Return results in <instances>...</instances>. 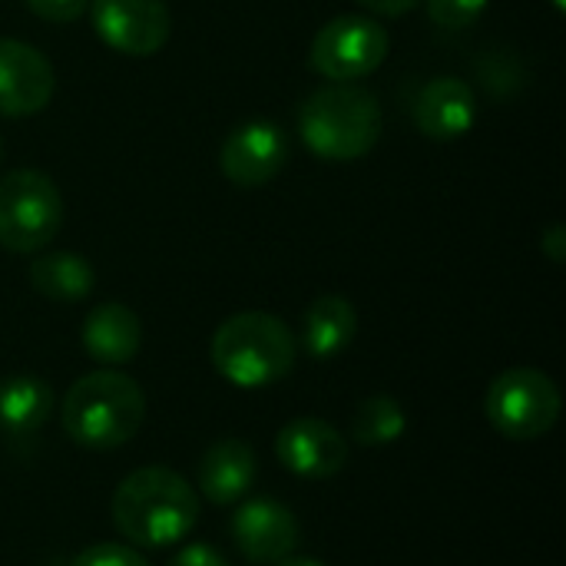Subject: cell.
<instances>
[{
	"mask_svg": "<svg viewBox=\"0 0 566 566\" xmlns=\"http://www.w3.org/2000/svg\"><path fill=\"white\" fill-rule=\"evenodd\" d=\"M289 163V136L272 119L239 123L219 149L222 176L239 189H259L272 182Z\"/></svg>",
	"mask_w": 566,
	"mask_h": 566,
	"instance_id": "cell-9",
	"label": "cell"
},
{
	"mask_svg": "<svg viewBox=\"0 0 566 566\" xmlns=\"http://www.w3.org/2000/svg\"><path fill=\"white\" fill-rule=\"evenodd\" d=\"M275 566H328V564H322V560H315V557H295V554H289L285 560H279Z\"/></svg>",
	"mask_w": 566,
	"mask_h": 566,
	"instance_id": "cell-26",
	"label": "cell"
},
{
	"mask_svg": "<svg viewBox=\"0 0 566 566\" xmlns=\"http://www.w3.org/2000/svg\"><path fill=\"white\" fill-rule=\"evenodd\" d=\"M23 3L33 17L46 23H76L90 7V0H23Z\"/></svg>",
	"mask_w": 566,
	"mask_h": 566,
	"instance_id": "cell-22",
	"label": "cell"
},
{
	"mask_svg": "<svg viewBox=\"0 0 566 566\" xmlns=\"http://www.w3.org/2000/svg\"><path fill=\"white\" fill-rule=\"evenodd\" d=\"M70 566H149L143 560V554L136 551V547H126V544H109V541H103V544H90V547H83Z\"/></svg>",
	"mask_w": 566,
	"mask_h": 566,
	"instance_id": "cell-21",
	"label": "cell"
},
{
	"mask_svg": "<svg viewBox=\"0 0 566 566\" xmlns=\"http://www.w3.org/2000/svg\"><path fill=\"white\" fill-rule=\"evenodd\" d=\"M30 285L50 302H80L93 292L96 272L76 252H46L30 265Z\"/></svg>",
	"mask_w": 566,
	"mask_h": 566,
	"instance_id": "cell-18",
	"label": "cell"
},
{
	"mask_svg": "<svg viewBox=\"0 0 566 566\" xmlns=\"http://www.w3.org/2000/svg\"><path fill=\"white\" fill-rule=\"evenodd\" d=\"M80 342L86 348V355L106 368H119L129 365L139 348H143V322L139 315L123 305V302H103L96 305L80 332Z\"/></svg>",
	"mask_w": 566,
	"mask_h": 566,
	"instance_id": "cell-15",
	"label": "cell"
},
{
	"mask_svg": "<svg viewBox=\"0 0 566 566\" xmlns=\"http://www.w3.org/2000/svg\"><path fill=\"white\" fill-rule=\"evenodd\" d=\"M0 159H3V139H0Z\"/></svg>",
	"mask_w": 566,
	"mask_h": 566,
	"instance_id": "cell-28",
	"label": "cell"
},
{
	"mask_svg": "<svg viewBox=\"0 0 566 566\" xmlns=\"http://www.w3.org/2000/svg\"><path fill=\"white\" fill-rule=\"evenodd\" d=\"M560 388L541 368H507L484 395V415L507 441H537L551 434L560 421Z\"/></svg>",
	"mask_w": 566,
	"mask_h": 566,
	"instance_id": "cell-6",
	"label": "cell"
},
{
	"mask_svg": "<svg viewBox=\"0 0 566 566\" xmlns=\"http://www.w3.org/2000/svg\"><path fill=\"white\" fill-rule=\"evenodd\" d=\"M298 541L302 527L295 514L272 497L245 501L232 517V544L249 564L275 566L289 554H295Z\"/></svg>",
	"mask_w": 566,
	"mask_h": 566,
	"instance_id": "cell-12",
	"label": "cell"
},
{
	"mask_svg": "<svg viewBox=\"0 0 566 566\" xmlns=\"http://www.w3.org/2000/svg\"><path fill=\"white\" fill-rule=\"evenodd\" d=\"M209 358L229 385L255 391L289 378L298 358V338L272 312H239L216 328Z\"/></svg>",
	"mask_w": 566,
	"mask_h": 566,
	"instance_id": "cell-4",
	"label": "cell"
},
{
	"mask_svg": "<svg viewBox=\"0 0 566 566\" xmlns=\"http://www.w3.org/2000/svg\"><path fill=\"white\" fill-rule=\"evenodd\" d=\"M56 90L53 63L23 40L0 36V116L23 119L50 106Z\"/></svg>",
	"mask_w": 566,
	"mask_h": 566,
	"instance_id": "cell-11",
	"label": "cell"
},
{
	"mask_svg": "<svg viewBox=\"0 0 566 566\" xmlns=\"http://www.w3.org/2000/svg\"><path fill=\"white\" fill-rule=\"evenodd\" d=\"M96 36L123 56H153L169 43L172 13L166 0H90Z\"/></svg>",
	"mask_w": 566,
	"mask_h": 566,
	"instance_id": "cell-8",
	"label": "cell"
},
{
	"mask_svg": "<svg viewBox=\"0 0 566 566\" xmlns=\"http://www.w3.org/2000/svg\"><path fill=\"white\" fill-rule=\"evenodd\" d=\"M365 10L378 13V17H405L411 13L421 0H358Z\"/></svg>",
	"mask_w": 566,
	"mask_h": 566,
	"instance_id": "cell-25",
	"label": "cell"
},
{
	"mask_svg": "<svg viewBox=\"0 0 566 566\" xmlns=\"http://www.w3.org/2000/svg\"><path fill=\"white\" fill-rule=\"evenodd\" d=\"M255 474H259L255 451L242 438H219L199 458L196 484L209 504L229 507V504H239L252 491Z\"/></svg>",
	"mask_w": 566,
	"mask_h": 566,
	"instance_id": "cell-14",
	"label": "cell"
},
{
	"mask_svg": "<svg viewBox=\"0 0 566 566\" xmlns=\"http://www.w3.org/2000/svg\"><path fill=\"white\" fill-rule=\"evenodd\" d=\"M63 229V196L40 169L0 176V245L17 255L43 252Z\"/></svg>",
	"mask_w": 566,
	"mask_h": 566,
	"instance_id": "cell-5",
	"label": "cell"
},
{
	"mask_svg": "<svg viewBox=\"0 0 566 566\" xmlns=\"http://www.w3.org/2000/svg\"><path fill=\"white\" fill-rule=\"evenodd\" d=\"M60 421L73 444L90 451H113L139 434L146 421V395L129 375L99 368L70 385L63 395Z\"/></svg>",
	"mask_w": 566,
	"mask_h": 566,
	"instance_id": "cell-3",
	"label": "cell"
},
{
	"mask_svg": "<svg viewBox=\"0 0 566 566\" xmlns=\"http://www.w3.org/2000/svg\"><path fill=\"white\" fill-rule=\"evenodd\" d=\"M415 126L434 143H454L478 123V96L461 76H434L415 96Z\"/></svg>",
	"mask_w": 566,
	"mask_h": 566,
	"instance_id": "cell-13",
	"label": "cell"
},
{
	"mask_svg": "<svg viewBox=\"0 0 566 566\" xmlns=\"http://www.w3.org/2000/svg\"><path fill=\"white\" fill-rule=\"evenodd\" d=\"M53 415V388L33 375L0 381V431L7 438H33Z\"/></svg>",
	"mask_w": 566,
	"mask_h": 566,
	"instance_id": "cell-17",
	"label": "cell"
},
{
	"mask_svg": "<svg viewBox=\"0 0 566 566\" xmlns=\"http://www.w3.org/2000/svg\"><path fill=\"white\" fill-rule=\"evenodd\" d=\"M169 566H229L226 564V557L219 554V551H212L209 544H189V547H182Z\"/></svg>",
	"mask_w": 566,
	"mask_h": 566,
	"instance_id": "cell-23",
	"label": "cell"
},
{
	"mask_svg": "<svg viewBox=\"0 0 566 566\" xmlns=\"http://www.w3.org/2000/svg\"><path fill=\"white\" fill-rule=\"evenodd\" d=\"M551 3H554V7H557L560 13H564V10H566V0H551Z\"/></svg>",
	"mask_w": 566,
	"mask_h": 566,
	"instance_id": "cell-27",
	"label": "cell"
},
{
	"mask_svg": "<svg viewBox=\"0 0 566 566\" xmlns=\"http://www.w3.org/2000/svg\"><path fill=\"white\" fill-rule=\"evenodd\" d=\"M358 335V312L345 295H318L302 315V348L315 361L342 355Z\"/></svg>",
	"mask_w": 566,
	"mask_h": 566,
	"instance_id": "cell-16",
	"label": "cell"
},
{
	"mask_svg": "<svg viewBox=\"0 0 566 566\" xmlns=\"http://www.w3.org/2000/svg\"><path fill=\"white\" fill-rule=\"evenodd\" d=\"M196 521L199 494L172 468H139L126 474L113 494V524L136 547H172L192 534Z\"/></svg>",
	"mask_w": 566,
	"mask_h": 566,
	"instance_id": "cell-1",
	"label": "cell"
},
{
	"mask_svg": "<svg viewBox=\"0 0 566 566\" xmlns=\"http://www.w3.org/2000/svg\"><path fill=\"white\" fill-rule=\"evenodd\" d=\"M352 454V441L322 418H295L289 421L275 438V458L279 464L308 481H325L345 471Z\"/></svg>",
	"mask_w": 566,
	"mask_h": 566,
	"instance_id": "cell-10",
	"label": "cell"
},
{
	"mask_svg": "<svg viewBox=\"0 0 566 566\" xmlns=\"http://www.w3.org/2000/svg\"><path fill=\"white\" fill-rule=\"evenodd\" d=\"M388 30L375 17L342 13L315 33L308 63L328 83H355L388 60Z\"/></svg>",
	"mask_w": 566,
	"mask_h": 566,
	"instance_id": "cell-7",
	"label": "cell"
},
{
	"mask_svg": "<svg viewBox=\"0 0 566 566\" xmlns=\"http://www.w3.org/2000/svg\"><path fill=\"white\" fill-rule=\"evenodd\" d=\"M408 428V415L405 408L391 398V395H371L365 398L348 424V441H355L358 448H381V444H395Z\"/></svg>",
	"mask_w": 566,
	"mask_h": 566,
	"instance_id": "cell-19",
	"label": "cell"
},
{
	"mask_svg": "<svg viewBox=\"0 0 566 566\" xmlns=\"http://www.w3.org/2000/svg\"><path fill=\"white\" fill-rule=\"evenodd\" d=\"M381 103L358 83H325L302 99L298 133L312 156L325 163H355L381 139Z\"/></svg>",
	"mask_w": 566,
	"mask_h": 566,
	"instance_id": "cell-2",
	"label": "cell"
},
{
	"mask_svg": "<svg viewBox=\"0 0 566 566\" xmlns=\"http://www.w3.org/2000/svg\"><path fill=\"white\" fill-rule=\"evenodd\" d=\"M491 0H424L428 17L444 30H468L488 13Z\"/></svg>",
	"mask_w": 566,
	"mask_h": 566,
	"instance_id": "cell-20",
	"label": "cell"
},
{
	"mask_svg": "<svg viewBox=\"0 0 566 566\" xmlns=\"http://www.w3.org/2000/svg\"><path fill=\"white\" fill-rule=\"evenodd\" d=\"M541 249L547 252V259H551V262H557V265L564 262L566 259V229L560 226V222H554V226H551V229L541 235Z\"/></svg>",
	"mask_w": 566,
	"mask_h": 566,
	"instance_id": "cell-24",
	"label": "cell"
}]
</instances>
